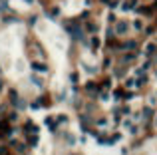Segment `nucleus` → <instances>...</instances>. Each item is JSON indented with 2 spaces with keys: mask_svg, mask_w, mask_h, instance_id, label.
Returning <instances> with one entry per match:
<instances>
[{
  "mask_svg": "<svg viewBox=\"0 0 157 155\" xmlns=\"http://www.w3.org/2000/svg\"><path fill=\"white\" fill-rule=\"evenodd\" d=\"M66 30L72 34V38H74V40H84V30L78 28L76 24H66Z\"/></svg>",
  "mask_w": 157,
  "mask_h": 155,
  "instance_id": "nucleus-1",
  "label": "nucleus"
},
{
  "mask_svg": "<svg viewBox=\"0 0 157 155\" xmlns=\"http://www.w3.org/2000/svg\"><path fill=\"white\" fill-rule=\"evenodd\" d=\"M32 70L44 74V72H48V66H46V64H42V62H32Z\"/></svg>",
  "mask_w": 157,
  "mask_h": 155,
  "instance_id": "nucleus-2",
  "label": "nucleus"
},
{
  "mask_svg": "<svg viewBox=\"0 0 157 155\" xmlns=\"http://www.w3.org/2000/svg\"><path fill=\"white\" fill-rule=\"evenodd\" d=\"M44 123H46V125L50 127L52 131H54V129H56V127H58V119H56V118H52V115H50V118H46V119H44Z\"/></svg>",
  "mask_w": 157,
  "mask_h": 155,
  "instance_id": "nucleus-3",
  "label": "nucleus"
},
{
  "mask_svg": "<svg viewBox=\"0 0 157 155\" xmlns=\"http://www.w3.org/2000/svg\"><path fill=\"white\" fill-rule=\"evenodd\" d=\"M115 32H117V34L127 32V22H117V26H115Z\"/></svg>",
  "mask_w": 157,
  "mask_h": 155,
  "instance_id": "nucleus-4",
  "label": "nucleus"
},
{
  "mask_svg": "<svg viewBox=\"0 0 157 155\" xmlns=\"http://www.w3.org/2000/svg\"><path fill=\"white\" fill-rule=\"evenodd\" d=\"M26 131H28V133H34V135H36V133H38V127L34 125L32 121H26Z\"/></svg>",
  "mask_w": 157,
  "mask_h": 155,
  "instance_id": "nucleus-5",
  "label": "nucleus"
},
{
  "mask_svg": "<svg viewBox=\"0 0 157 155\" xmlns=\"http://www.w3.org/2000/svg\"><path fill=\"white\" fill-rule=\"evenodd\" d=\"M153 50H155V44H149V46L145 48V56H151V54H153Z\"/></svg>",
  "mask_w": 157,
  "mask_h": 155,
  "instance_id": "nucleus-6",
  "label": "nucleus"
},
{
  "mask_svg": "<svg viewBox=\"0 0 157 155\" xmlns=\"http://www.w3.org/2000/svg\"><path fill=\"white\" fill-rule=\"evenodd\" d=\"M91 48H94V50H95V48H100V38H91Z\"/></svg>",
  "mask_w": 157,
  "mask_h": 155,
  "instance_id": "nucleus-7",
  "label": "nucleus"
},
{
  "mask_svg": "<svg viewBox=\"0 0 157 155\" xmlns=\"http://www.w3.org/2000/svg\"><path fill=\"white\" fill-rule=\"evenodd\" d=\"M105 6H110V8H115V0H101Z\"/></svg>",
  "mask_w": 157,
  "mask_h": 155,
  "instance_id": "nucleus-8",
  "label": "nucleus"
},
{
  "mask_svg": "<svg viewBox=\"0 0 157 155\" xmlns=\"http://www.w3.org/2000/svg\"><path fill=\"white\" fill-rule=\"evenodd\" d=\"M32 82H34V86H38V88L42 86V80H40L38 76H32Z\"/></svg>",
  "mask_w": 157,
  "mask_h": 155,
  "instance_id": "nucleus-9",
  "label": "nucleus"
},
{
  "mask_svg": "<svg viewBox=\"0 0 157 155\" xmlns=\"http://www.w3.org/2000/svg\"><path fill=\"white\" fill-rule=\"evenodd\" d=\"M143 118H145V119L151 118V108H145V109H143Z\"/></svg>",
  "mask_w": 157,
  "mask_h": 155,
  "instance_id": "nucleus-10",
  "label": "nucleus"
},
{
  "mask_svg": "<svg viewBox=\"0 0 157 155\" xmlns=\"http://www.w3.org/2000/svg\"><path fill=\"white\" fill-rule=\"evenodd\" d=\"M28 143H30V145H38V137H36V135H34V137H30V139H28Z\"/></svg>",
  "mask_w": 157,
  "mask_h": 155,
  "instance_id": "nucleus-11",
  "label": "nucleus"
},
{
  "mask_svg": "<svg viewBox=\"0 0 157 155\" xmlns=\"http://www.w3.org/2000/svg\"><path fill=\"white\" fill-rule=\"evenodd\" d=\"M121 8H123V10H131V8H133V2H125Z\"/></svg>",
  "mask_w": 157,
  "mask_h": 155,
  "instance_id": "nucleus-12",
  "label": "nucleus"
},
{
  "mask_svg": "<svg viewBox=\"0 0 157 155\" xmlns=\"http://www.w3.org/2000/svg\"><path fill=\"white\" fill-rule=\"evenodd\" d=\"M56 119H58V123H66V121H68V118H66V115H58Z\"/></svg>",
  "mask_w": 157,
  "mask_h": 155,
  "instance_id": "nucleus-13",
  "label": "nucleus"
},
{
  "mask_svg": "<svg viewBox=\"0 0 157 155\" xmlns=\"http://www.w3.org/2000/svg\"><path fill=\"white\" fill-rule=\"evenodd\" d=\"M133 86H135L133 80H125V88H133Z\"/></svg>",
  "mask_w": 157,
  "mask_h": 155,
  "instance_id": "nucleus-14",
  "label": "nucleus"
},
{
  "mask_svg": "<svg viewBox=\"0 0 157 155\" xmlns=\"http://www.w3.org/2000/svg\"><path fill=\"white\" fill-rule=\"evenodd\" d=\"M8 151H6V147H0V155H6Z\"/></svg>",
  "mask_w": 157,
  "mask_h": 155,
  "instance_id": "nucleus-15",
  "label": "nucleus"
},
{
  "mask_svg": "<svg viewBox=\"0 0 157 155\" xmlns=\"http://www.w3.org/2000/svg\"><path fill=\"white\" fill-rule=\"evenodd\" d=\"M155 125H157V118H155Z\"/></svg>",
  "mask_w": 157,
  "mask_h": 155,
  "instance_id": "nucleus-16",
  "label": "nucleus"
}]
</instances>
